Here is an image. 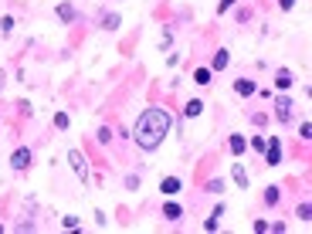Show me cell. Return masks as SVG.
<instances>
[{
    "label": "cell",
    "instance_id": "1",
    "mask_svg": "<svg viewBox=\"0 0 312 234\" xmlns=\"http://www.w3.org/2000/svg\"><path fill=\"white\" fill-rule=\"evenodd\" d=\"M170 126H173L170 112L160 109V105H149V109L136 119V146H143V149H156V146L167 139Z\"/></svg>",
    "mask_w": 312,
    "mask_h": 234
},
{
    "label": "cell",
    "instance_id": "2",
    "mask_svg": "<svg viewBox=\"0 0 312 234\" xmlns=\"http://www.w3.org/2000/svg\"><path fill=\"white\" fill-rule=\"evenodd\" d=\"M261 153H265V163H268V167H279V163H282V143L275 139V136H271V139H265V149H261Z\"/></svg>",
    "mask_w": 312,
    "mask_h": 234
},
{
    "label": "cell",
    "instance_id": "3",
    "mask_svg": "<svg viewBox=\"0 0 312 234\" xmlns=\"http://www.w3.org/2000/svg\"><path fill=\"white\" fill-rule=\"evenodd\" d=\"M292 109H295L292 99H285V95L275 99V119H279V123H292Z\"/></svg>",
    "mask_w": 312,
    "mask_h": 234
},
{
    "label": "cell",
    "instance_id": "4",
    "mask_svg": "<svg viewBox=\"0 0 312 234\" xmlns=\"http://www.w3.org/2000/svg\"><path fill=\"white\" fill-rule=\"evenodd\" d=\"M68 163H71V170H75V173H78L82 180H89V167H85V156L78 153V149H71V153H68Z\"/></svg>",
    "mask_w": 312,
    "mask_h": 234
},
{
    "label": "cell",
    "instance_id": "5",
    "mask_svg": "<svg viewBox=\"0 0 312 234\" xmlns=\"http://www.w3.org/2000/svg\"><path fill=\"white\" fill-rule=\"evenodd\" d=\"M31 160H34V156H31V149H14V156H11V167H14V170H27V167H31Z\"/></svg>",
    "mask_w": 312,
    "mask_h": 234
},
{
    "label": "cell",
    "instance_id": "6",
    "mask_svg": "<svg viewBox=\"0 0 312 234\" xmlns=\"http://www.w3.org/2000/svg\"><path fill=\"white\" fill-rule=\"evenodd\" d=\"M234 92H238V95H255V82H251V78H238V82H234Z\"/></svg>",
    "mask_w": 312,
    "mask_h": 234
},
{
    "label": "cell",
    "instance_id": "7",
    "mask_svg": "<svg viewBox=\"0 0 312 234\" xmlns=\"http://www.w3.org/2000/svg\"><path fill=\"white\" fill-rule=\"evenodd\" d=\"M160 190H163L167 197H173V193H180V177H163V183H160Z\"/></svg>",
    "mask_w": 312,
    "mask_h": 234
},
{
    "label": "cell",
    "instance_id": "8",
    "mask_svg": "<svg viewBox=\"0 0 312 234\" xmlns=\"http://www.w3.org/2000/svg\"><path fill=\"white\" fill-rule=\"evenodd\" d=\"M227 61H231V58H227V51L221 48V51L211 58V71H224V68H227Z\"/></svg>",
    "mask_w": 312,
    "mask_h": 234
},
{
    "label": "cell",
    "instance_id": "9",
    "mask_svg": "<svg viewBox=\"0 0 312 234\" xmlns=\"http://www.w3.org/2000/svg\"><path fill=\"white\" fill-rule=\"evenodd\" d=\"M275 89H282V92L292 89V71H289V68H282L279 75H275Z\"/></svg>",
    "mask_w": 312,
    "mask_h": 234
},
{
    "label": "cell",
    "instance_id": "10",
    "mask_svg": "<svg viewBox=\"0 0 312 234\" xmlns=\"http://www.w3.org/2000/svg\"><path fill=\"white\" fill-rule=\"evenodd\" d=\"M227 146H231V153L234 156H241L248 149V143H245V136H231V139H227Z\"/></svg>",
    "mask_w": 312,
    "mask_h": 234
},
{
    "label": "cell",
    "instance_id": "11",
    "mask_svg": "<svg viewBox=\"0 0 312 234\" xmlns=\"http://www.w3.org/2000/svg\"><path fill=\"white\" fill-rule=\"evenodd\" d=\"M163 217H167V221H180V217H183V207H180V204H167V207H163Z\"/></svg>",
    "mask_w": 312,
    "mask_h": 234
},
{
    "label": "cell",
    "instance_id": "12",
    "mask_svg": "<svg viewBox=\"0 0 312 234\" xmlns=\"http://www.w3.org/2000/svg\"><path fill=\"white\" fill-rule=\"evenodd\" d=\"M211 78H214L211 68H197V71H193V82H197V85H211Z\"/></svg>",
    "mask_w": 312,
    "mask_h": 234
},
{
    "label": "cell",
    "instance_id": "13",
    "mask_svg": "<svg viewBox=\"0 0 312 234\" xmlns=\"http://www.w3.org/2000/svg\"><path fill=\"white\" fill-rule=\"evenodd\" d=\"M183 112H187V119H193V115H201V112H204V102H201V99H190Z\"/></svg>",
    "mask_w": 312,
    "mask_h": 234
},
{
    "label": "cell",
    "instance_id": "14",
    "mask_svg": "<svg viewBox=\"0 0 312 234\" xmlns=\"http://www.w3.org/2000/svg\"><path fill=\"white\" fill-rule=\"evenodd\" d=\"M58 17H61V21H75V7H71V4H58Z\"/></svg>",
    "mask_w": 312,
    "mask_h": 234
},
{
    "label": "cell",
    "instance_id": "15",
    "mask_svg": "<svg viewBox=\"0 0 312 234\" xmlns=\"http://www.w3.org/2000/svg\"><path fill=\"white\" fill-rule=\"evenodd\" d=\"M234 183H238V187H248V173H245V167H241V163H234Z\"/></svg>",
    "mask_w": 312,
    "mask_h": 234
},
{
    "label": "cell",
    "instance_id": "16",
    "mask_svg": "<svg viewBox=\"0 0 312 234\" xmlns=\"http://www.w3.org/2000/svg\"><path fill=\"white\" fill-rule=\"evenodd\" d=\"M279 197H282L279 187H268V190H265V204H268V207H275V204H279Z\"/></svg>",
    "mask_w": 312,
    "mask_h": 234
},
{
    "label": "cell",
    "instance_id": "17",
    "mask_svg": "<svg viewBox=\"0 0 312 234\" xmlns=\"http://www.w3.org/2000/svg\"><path fill=\"white\" fill-rule=\"evenodd\" d=\"M295 214H299V221H309V214H312V204H309V201H302L299 207H295Z\"/></svg>",
    "mask_w": 312,
    "mask_h": 234
},
{
    "label": "cell",
    "instance_id": "18",
    "mask_svg": "<svg viewBox=\"0 0 312 234\" xmlns=\"http://www.w3.org/2000/svg\"><path fill=\"white\" fill-rule=\"evenodd\" d=\"M102 27L115 31V27H119V14H105V17H102Z\"/></svg>",
    "mask_w": 312,
    "mask_h": 234
},
{
    "label": "cell",
    "instance_id": "19",
    "mask_svg": "<svg viewBox=\"0 0 312 234\" xmlns=\"http://www.w3.org/2000/svg\"><path fill=\"white\" fill-rule=\"evenodd\" d=\"M55 126L58 129H68V112H55Z\"/></svg>",
    "mask_w": 312,
    "mask_h": 234
},
{
    "label": "cell",
    "instance_id": "20",
    "mask_svg": "<svg viewBox=\"0 0 312 234\" xmlns=\"http://www.w3.org/2000/svg\"><path fill=\"white\" fill-rule=\"evenodd\" d=\"M207 190H211V193H221L224 190V180L217 177V180H207Z\"/></svg>",
    "mask_w": 312,
    "mask_h": 234
},
{
    "label": "cell",
    "instance_id": "21",
    "mask_svg": "<svg viewBox=\"0 0 312 234\" xmlns=\"http://www.w3.org/2000/svg\"><path fill=\"white\" fill-rule=\"evenodd\" d=\"M204 227H207V231H217V227H221V217H217V214H211V217H207V224H204Z\"/></svg>",
    "mask_w": 312,
    "mask_h": 234
},
{
    "label": "cell",
    "instance_id": "22",
    "mask_svg": "<svg viewBox=\"0 0 312 234\" xmlns=\"http://www.w3.org/2000/svg\"><path fill=\"white\" fill-rule=\"evenodd\" d=\"M95 139H99V143H109V139H112V129H109V126H102V129H99V136H95Z\"/></svg>",
    "mask_w": 312,
    "mask_h": 234
},
{
    "label": "cell",
    "instance_id": "23",
    "mask_svg": "<svg viewBox=\"0 0 312 234\" xmlns=\"http://www.w3.org/2000/svg\"><path fill=\"white\" fill-rule=\"evenodd\" d=\"M299 133H302V139H312V123H302Z\"/></svg>",
    "mask_w": 312,
    "mask_h": 234
},
{
    "label": "cell",
    "instance_id": "24",
    "mask_svg": "<svg viewBox=\"0 0 312 234\" xmlns=\"http://www.w3.org/2000/svg\"><path fill=\"white\" fill-rule=\"evenodd\" d=\"M234 4H238V0H221V4H217V14H224V11H231Z\"/></svg>",
    "mask_w": 312,
    "mask_h": 234
},
{
    "label": "cell",
    "instance_id": "25",
    "mask_svg": "<svg viewBox=\"0 0 312 234\" xmlns=\"http://www.w3.org/2000/svg\"><path fill=\"white\" fill-rule=\"evenodd\" d=\"M11 27H14V17H4V21H0V31L4 34H11Z\"/></svg>",
    "mask_w": 312,
    "mask_h": 234
},
{
    "label": "cell",
    "instance_id": "26",
    "mask_svg": "<svg viewBox=\"0 0 312 234\" xmlns=\"http://www.w3.org/2000/svg\"><path fill=\"white\" fill-rule=\"evenodd\" d=\"M65 227H68V231H75V227H78V217H75V214H68V217H65Z\"/></svg>",
    "mask_w": 312,
    "mask_h": 234
},
{
    "label": "cell",
    "instance_id": "27",
    "mask_svg": "<svg viewBox=\"0 0 312 234\" xmlns=\"http://www.w3.org/2000/svg\"><path fill=\"white\" fill-rule=\"evenodd\" d=\"M126 187L136 190V187H139V177H133V173H129V177H126Z\"/></svg>",
    "mask_w": 312,
    "mask_h": 234
},
{
    "label": "cell",
    "instance_id": "28",
    "mask_svg": "<svg viewBox=\"0 0 312 234\" xmlns=\"http://www.w3.org/2000/svg\"><path fill=\"white\" fill-rule=\"evenodd\" d=\"M279 7H282V11H292V7H295V0H279Z\"/></svg>",
    "mask_w": 312,
    "mask_h": 234
},
{
    "label": "cell",
    "instance_id": "29",
    "mask_svg": "<svg viewBox=\"0 0 312 234\" xmlns=\"http://www.w3.org/2000/svg\"><path fill=\"white\" fill-rule=\"evenodd\" d=\"M4 82H7V75H4V68H0V85H4Z\"/></svg>",
    "mask_w": 312,
    "mask_h": 234
}]
</instances>
